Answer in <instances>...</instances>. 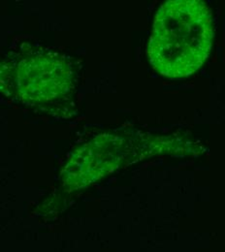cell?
Masks as SVG:
<instances>
[{"mask_svg":"<svg viewBox=\"0 0 225 252\" xmlns=\"http://www.w3.org/2000/svg\"><path fill=\"white\" fill-rule=\"evenodd\" d=\"M202 148L187 134H144L133 142L119 135H104L78 151L67 166L69 184L87 187L119 168L128 158L157 155L188 156L201 153Z\"/></svg>","mask_w":225,"mask_h":252,"instance_id":"obj_2","label":"cell"},{"mask_svg":"<svg viewBox=\"0 0 225 252\" xmlns=\"http://www.w3.org/2000/svg\"><path fill=\"white\" fill-rule=\"evenodd\" d=\"M213 40V14L204 1L170 0L156 16L148 55L162 76L186 78L206 62Z\"/></svg>","mask_w":225,"mask_h":252,"instance_id":"obj_1","label":"cell"}]
</instances>
